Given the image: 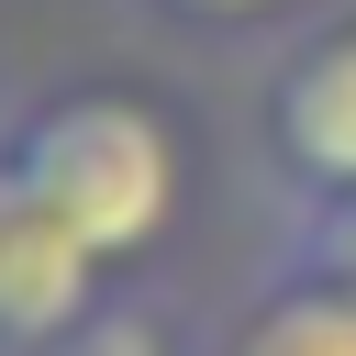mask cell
Returning a JSON list of instances; mask_svg holds the SVG:
<instances>
[{
    "label": "cell",
    "mask_w": 356,
    "mask_h": 356,
    "mask_svg": "<svg viewBox=\"0 0 356 356\" xmlns=\"http://www.w3.org/2000/svg\"><path fill=\"white\" fill-rule=\"evenodd\" d=\"M44 356H167V323L156 312H134V300H100L78 334H56Z\"/></svg>",
    "instance_id": "5"
},
{
    "label": "cell",
    "mask_w": 356,
    "mask_h": 356,
    "mask_svg": "<svg viewBox=\"0 0 356 356\" xmlns=\"http://www.w3.org/2000/svg\"><path fill=\"white\" fill-rule=\"evenodd\" d=\"M11 167L33 178V200H44L100 267L145 256V245L167 234V211H178V145H167V122H156L145 100H122V89H78V100L33 111V122L11 134Z\"/></svg>",
    "instance_id": "1"
},
{
    "label": "cell",
    "mask_w": 356,
    "mask_h": 356,
    "mask_svg": "<svg viewBox=\"0 0 356 356\" xmlns=\"http://www.w3.org/2000/svg\"><path fill=\"white\" fill-rule=\"evenodd\" d=\"M89 278H100V256L33 200V178L11 167V145H0V345H56V334H78L100 300H89Z\"/></svg>",
    "instance_id": "2"
},
{
    "label": "cell",
    "mask_w": 356,
    "mask_h": 356,
    "mask_svg": "<svg viewBox=\"0 0 356 356\" xmlns=\"http://www.w3.org/2000/svg\"><path fill=\"white\" fill-rule=\"evenodd\" d=\"M156 11H189V22H245V11H267V0H156Z\"/></svg>",
    "instance_id": "7"
},
{
    "label": "cell",
    "mask_w": 356,
    "mask_h": 356,
    "mask_svg": "<svg viewBox=\"0 0 356 356\" xmlns=\"http://www.w3.org/2000/svg\"><path fill=\"white\" fill-rule=\"evenodd\" d=\"M222 356H356V278H334V267L278 278V289L234 323Z\"/></svg>",
    "instance_id": "4"
},
{
    "label": "cell",
    "mask_w": 356,
    "mask_h": 356,
    "mask_svg": "<svg viewBox=\"0 0 356 356\" xmlns=\"http://www.w3.org/2000/svg\"><path fill=\"white\" fill-rule=\"evenodd\" d=\"M300 267L356 278V200H323V211H312V256H300Z\"/></svg>",
    "instance_id": "6"
},
{
    "label": "cell",
    "mask_w": 356,
    "mask_h": 356,
    "mask_svg": "<svg viewBox=\"0 0 356 356\" xmlns=\"http://www.w3.org/2000/svg\"><path fill=\"white\" fill-rule=\"evenodd\" d=\"M267 134H278V167H289L312 200H356V22L312 33V44L278 67Z\"/></svg>",
    "instance_id": "3"
}]
</instances>
